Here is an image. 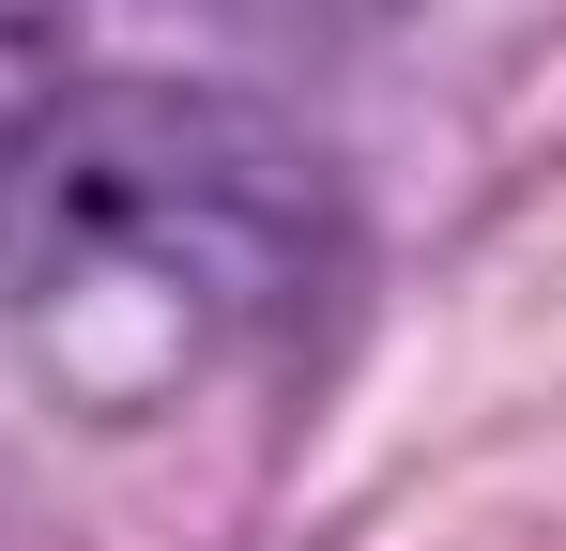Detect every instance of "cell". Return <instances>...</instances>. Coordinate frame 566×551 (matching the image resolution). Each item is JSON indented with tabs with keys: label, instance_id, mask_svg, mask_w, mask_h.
<instances>
[{
	"label": "cell",
	"instance_id": "cell-1",
	"mask_svg": "<svg viewBox=\"0 0 566 551\" xmlns=\"http://www.w3.org/2000/svg\"><path fill=\"white\" fill-rule=\"evenodd\" d=\"M337 261V169L306 123L199 77H93L0 184V337L93 414H185L276 337Z\"/></svg>",
	"mask_w": 566,
	"mask_h": 551
},
{
	"label": "cell",
	"instance_id": "cell-2",
	"mask_svg": "<svg viewBox=\"0 0 566 551\" xmlns=\"http://www.w3.org/2000/svg\"><path fill=\"white\" fill-rule=\"evenodd\" d=\"M77 0H0V184H15V154L77 107Z\"/></svg>",
	"mask_w": 566,
	"mask_h": 551
}]
</instances>
